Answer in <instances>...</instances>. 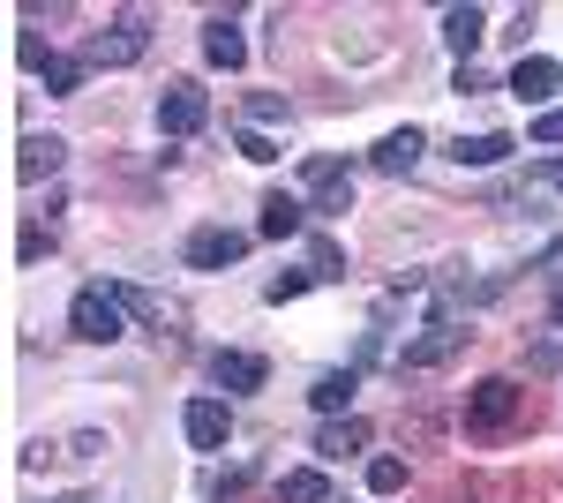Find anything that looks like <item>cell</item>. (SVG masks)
Returning a JSON list of instances; mask_svg holds the SVG:
<instances>
[{
    "mask_svg": "<svg viewBox=\"0 0 563 503\" xmlns=\"http://www.w3.org/2000/svg\"><path fill=\"white\" fill-rule=\"evenodd\" d=\"M143 53H151V15H143V8H121V15L84 45L90 68H129V61H143Z\"/></svg>",
    "mask_w": 563,
    "mask_h": 503,
    "instance_id": "6da1fadb",
    "label": "cell"
},
{
    "mask_svg": "<svg viewBox=\"0 0 563 503\" xmlns=\"http://www.w3.org/2000/svg\"><path fill=\"white\" fill-rule=\"evenodd\" d=\"M68 331L90 338V346H113V338H129V308H121L113 286H84L68 300Z\"/></svg>",
    "mask_w": 563,
    "mask_h": 503,
    "instance_id": "7a4b0ae2",
    "label": "cell"
},
{
    "mask_svg": "<svg viewBox=\"0 0 563 503\" xmlns=\"http://www.w3.org/2000/svg\"><path fill=\"white\" fill-rule=\"evenodd\" d=\"M519 420V383L511 376H481L474 391H466V428L474 436H504Z\"/></svg>",
    "mask_w": 563,
    "mask_h": 503,
    "instance_id": "3957f363",
    "label": "cell"
},
{
    "mask_svg": "<svg viewBox=\"0 0 563 503\" xmlns=\"http://www.w3.org/2000/svg\"><path fill=\"white\" fill-rule=\"evenodd\" d=\"M466 338H474V331H459V324H429L421 338H406V353H398V376H421V369H443L451 353H466Z\"/></svg>",
    "mask_w": 563,
    "mask_h": 503,
    "instance_id": "277c9868",
    "label": "cell"
},
{
    "mask_svg": "<svg viewBox=\"0 0 563 503\" xmlns=\"http://www.w3.org/2000/svg\"><path fill=\"white\" fill-rule=\"evenodd\" d=\"M203 121H211V98H203V84H188V76H180V84L158 90V128H166V135H196Z\"/></svg>",
    "mask_w": 563,
    "mask_h": 503,
    "instance_id": "5b68a950",
    "label": "cell"
},
{
    "mask_svg": "<svg viewBox=\"0 0 563 503\" xmlns=\"http://www.w3.org/2000/svg\"><path fill=\"white\" fill-rule=\"evenodd\" d=\"M241 255H249V233H233V226L188 233V271H225V263H241Z\"/></svg>",
    "mask_w": 563,
    "mask_h": 503,
    "instance_id": "8992f818",
    "label": "cell"
},
{
    "mask_svg": "<svg viewBox=\"0 0 563 503\" xmlns=\"http://www.w3.org/2000/svg\"><path fill=\"white\" fill-rule=\"evenodd\" d=\"M180 428H188V444H196V451H225L233 414H225V398H188V406H180Z\"/></svg>",
    "mask_w": 563,
    "mask_h": 503,
    "instance_id": "52a82bcc",
    "label": "cell"
},
{
    "mask_svg": "<svg viewBox=\"0 0 563 503\" xmlns=\"http://www.w3.org/2000/svg\"><path fill=\"white\" fill-rule=\"evenodd\" d=\"M301 188L316 196V210H353V173L339 166V158H308Z\"/></svg>",
    "mask_w": 563,
    "mask_h": 503,
    "instance_id": "ba28073f",
    "label": "cell"
},
{
    "mask_svg": "<svg viewBox=\"0 0 563 503\" xmlns=\"http://www.w3.org/2000/svg\"><path fill=\"white\" fill-rule=\"evenodd\" d=\"M263 353H211V383L218 391H263Z\"/></svg>",
    "mask_w": 563,
    "mask_h": 503,
    "instance_id": "9c48e42d",
    "label": "cell"
},
{
    "mask_svg": "<svg viewBox=\"0 0 563 503\" xmlns=\"http://www.w3.org/2000/svg\"><path fill=\"white\" fill-rule=\"evenodd\" d=\"M23 53H31V68L45 76V90H53V98H76V90H84V68H90V61H68V53H38V45H23Z\"/></svg>",
    "mask_w": 563,
    "mask_h": 503,
    "instance_id": "30bf717a",
    "label": "cell"
},
{
    "mask_svg": "<svg viewBox=\"0 0 563 503\" xmlns=\"http://www.w3.org/2000/svg\"><path fill=\"white\" fill-rule=\"evenodd\" d=\"M203 53H211V68H249V39H241V23L211 15V23H203Z\"/></svg>",
    "mask_w": 563,
    "mask_h": 503,
    "instance_id": "8fae6325",
    "label": "cell"
},
{
    "mask_svg": "<svg viewBox=\"0 0 563 503\" xmlns=\"http://www.w3.org/2000/svg\"><path fill=\"white\" fill-rule=\"evenodd\" d=\"M481 39H488V15H481V8H443V45L459 53V68H466V53H474Z\"/></svg>",
    "mask_w": 563,
    "mask_h": 503,
    "instance_id": "7c38bea8",
    "label": "cell"
},
{
    "mask_svg": "<svg viewBox=\"0 0 563 503\" xmlns=\"http://www.w3.org/2000/svg\"><path fill=\"white\" fill-rule=\"evenodd\" d=\"M60 158H68V143H60V135H23V151H15V181L60 173Z\"/></svg>",
    "mask_w": 563,
    "mask_h": 503,
    "instance_id": "4fadbf2b",
    "label": "cell"
},
{
    "mask_svg": "<svg viewBox=\"0 0 563 503\" xmlns=\"http://www.w3.org/2000/svg\"><path fill=\"white\" fill-rule=\"evenodd\" d=\"M316 451H323V459H353V451H368V420H361V414H346V420H323Z\"/></svg>",
    "mask_w": 563,
    "mask_h": 503,
    "instance_id": "5bb4252c",
    "label": "cell"
},
{
    "mask_svg": "<svg viewBox=\"0 0 563 503\" xmlns=\"http://www.w3.org/2000/svg\"><path fill=\"white\" fill-rule=\"evenodd\" d=\"M421 151H429L421 128H390L384 143H376V166H384V173H413V166H421Z\"/></svg>",
    "mask_w": 563,
    "mask_h": 503,
    "instance_id": "9a60e30c",
    "label": "cell"
},
{
    "mask_svg": "<svg viewBox=\"0 0 563 503\" xmlns=\"http://www.w3.org/2000/svg\"><path fill=\"white\" fill-rule=\"evenodd\" d=\"M556 84H563V76H556V61H541V53H526L519 68H511V90H519L526 106H541V98H549Z\"/></svg>",
    "mask_w": 563,
    "mask_h": 503,
    "instance_id": "2e32d148",
    "label": "cell"
},
{
    "mask_svg": "<svg viewBox=\"0 0 563 503\" xmlns=\"http://www.w3.org/2000/svg\"><path fill=\"white\" fill-rule=\"evenodd\" d=\"M353 391H361V376H353V369H323L308 398H316V414H346V406H353Z\"/></svg>",
    "mask_w": 563,
    "mask_h": 503,
    "instance_id": "e0dca14e",
    "label": "cell"
},
{
    "mask_svg": "<svg viewBox=\"0 0 563 503\" xmlns=\"http://www.w3.org/2000/svg\"><path fill=\"white\" fill-rule=\"evenodd\" d=\"M451 158H459V166H504V158H511V135H496V128H488V135H459Z\"/></svg>",
    "mask_w": 563,
    "mask_h": 503,
    "instance_id": "ac0fdd59",
    "label": "cell"
},
{
    "mask_svg": "<svg viewBox=\"0 0 563 503\" xmlns=\"http://www.w3.org/2000/svg\"><path fill=\"white\" fill-rule=\"evenodd\" d=\"M113 294H121V308H129L135 324H180V308L166 294H143V286H113Z\"/></svg>",
    "mask_w": 563,
    "mask_h": 503,
    "instance_id": "d6986e66",
    "label": "cell"
},
{
    "mask_svg": "<svg viewBox=\"0 0 563 503\" xmlns=\"http://www.w3.org/2000/svg\"><path fill=\"white\" fill-rule=\"evenodd\" d=\"M301 218H308V204H294V196H263V233H271V241L301 233Z\"/></svg>",
    "mask_w": 563,
    "mask_h": 503,
    "instance_id": "ffe728a7",
    "label": "cell"
},
{
    "mask_svg": "<svg viewBox=\"0 0 563 503\" xmlns=\"http://www.w3.org/2000/svg\"><path fill=\"white\" fill-rule=\"evenodd\" d=\"M323 496H331V481H323L316 466H294V473L278 481V503H323Z\"/></svg>",
    "mask_w": 563,
    "mask_h": 503,
    "instance_id": "44dd1931",
    "label": "cell"
},
{
    "mask_svg": "<svg viewBox=\"0 0 563 503\" xmlns=\"http://www.w3.org/2000/svg\"><path fill=\"white\" fill-rule=\"evenodd\" d=\"M368 489H376V496L406 489V459H368Z\"/></svg>",
    "mask_w": 563,
    "mask_h": 503,
    "instance_id": "7402d4cb",
    "label": "cell"
},
{
    "mask_svg": "<svg viewBox=\"0 0 563 503\" xmlns=\"http://www.w3.org/2000/svg\"><path fill=\"white\" fill-rule=\"evenodd\" d=\"M308 278H316V271H278L263 294H271V300H294V294H308Z\"/></svg>",
    "mask_w": 563,
    "mask_h": 503,
    "instance_id": "603a6c76",
    "label": "cell"
},
{
    "mask_svg": "<svg viewBox=\"0 0 563 503\" xmlns=\"http://www.w3.org/2000/svg\"><path fill=\"white\" fill-rule=\"evenodd\" d=\"M241 158H256V166H271L278 151H271V135H263V128H241Z\"/></svg>",
    "mask_w": 563,
    "mask_h": 503,
    "instance_id": "cb8c5ba5",
    "label": "cell"
},
{
    "mask_svg": "<svg viewBox=\"0 0 563 503\" xmlns=\"http://www.w3.org/2000/svg\"><path fill=\"white\" fill-rule=\"evenodd\" d=\"M308 263H316V278H346V271H339V249H331V241H316V249H308Z\"/></svg>",
    "mask_w": 563,
    "mask_h": 503,
    "instance_id": "d4e9b609",
    "label": "cell"
},
{
    "mask_svg": "<svg viewBox=\"0 0 563 503\" xmlns=\"http://www.w3.org/2000/svg\"><path fill=\"white\" fill-rule=\"evenodd\" d=\"M533 143H549V151H556V143H563V113H541V121H533Z\"/></svg>",
    "mask_w": 563,
    "mask_h": 503,
    "instance_id": "484cf974",
    "label": "cell"
},
{
    "mask_svg": "<svg viewBox=\"0 0 563 503\" xmlns=\"http://www.w3.org/2000/svg\"><path fill=\"white\" fill-rule=\"evenodd\" d=\"M541 188H556V196H563V158H556V166H541Z\"/></svg>",
    "mask_w": 563,
    "mask_h": 503,
    "instance_id": "4316f807",
    "label": "cell"
},
{
    "mask_svg": "<svg viewBox=\"0 0 563 503\" xmlns=\"http://www.w3.org/2000/svg\"><path fill=\"white\" fill-rule=\"evenodd\" d=\"M549 316H556V324H563V278H556V294H549Z\"/></svg>",
    "mask_w": 563,
    "mask_h": 503,
    "instance_id": "83f0119b",
    "label": "cell"
}]
</instances>
